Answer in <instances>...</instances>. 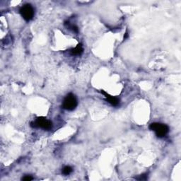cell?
Wrapping results in <instances>:
<instances>
[{
  "instance_id": "obj_1",
  "label": "cell",
  "mask_w": 181,
  "mask_h": 181,
  "mask_svg": "<svg viewBox=\"0 0 181 181\" xmlns=\"http://www.w3.org/2000/svg\"><path fill=\"white\" fill-rule=\"evenodd\" d=\"M33 128H41L45 130H50L53 128V122L44 117H38L35 121L31 122Z\"/></svg>"
},
{
  "instance_id": "obj_2",
  "label": "cell",
  "mask_w": 181,
  "mask_h": 181,
  "mask_svg": "<svg viewBox=\"0 0 181 181\" xmlns=\"http://www.w3.org/2000/svg\"><path fill=\"white\" fill-rule=\"evenodd\" d=\"M151 130L155 132L156 136L159 138L165 137L169 132V127L165 124H161L158 122H153L149 125Z\"/></svg>"
},
{
  "instance_id": "obj_3",
  "label": "cell",
  "mask_w": 181,
  "mask_h": 181,
  "mask_svg": "<svg viewBox=\"0 0 181 181\" xmlns=\"http://www.w3.org/2000/svg\"><path fill=\"white\" fill-rule=\"evenodd\" d=\"M78 105L77 99L75 95L72 93L68 94L65 98L62 103V108L69 111H72Z\"/></svg>"
},
{
  "instance_id": "obj_4",
  "label": "cell",
  "mask_w": 181,
  "mask_h": 181,
  "mask_svg": "<svg viewBox=\"0 0 181 181\" xmlns=\"http://www.w3.org/2000/svg\"><path fill=\"white\" fill-rule=\"evenodd\" d=\"M20 13L24 20L26 21H31L35 15V11L34 7L31 4H27L22 7L20 9Z\"/></svg>"
},
{
  "instance_id": "obj_5",
  "label": "cell",
  "mask_w": 181,
  "mask_h": 181,
  "mask_svg": "<svg viewBox=\"0 0 181 181\" xmlns=\"http://www.w3.org/2000/svg\"><path fill=\"white\" fill-rule=\"evenodd\" d=\"M101 94L103 95H104V96L106 97V100L108 101V102L111 104L112 106H117L119 105L120 103V99L119 98H117L116 97H114V96H112L109 95L108 93H106V91H104V90H101Z\"/></svg>"
},
{
  "instance_id": "obj_6",
  "label": "cell",
  "mask_w": 181,
  "mask_h": 181,
  "mask_svg": "<svg viewBox=\"0 0 181 181\" xmlns=\"http://www.w3.org/2000/svg\"><path fill=\"white\" fill-rule=\"evenodd\" d=\"M83 52L84 48L81 43L78 44V45H76V47H75V48H72V50H70V53L72 55H80V54L83 53Z\"/></svg>"
},
{
  "instance_id": "obj_7",
  "label": "cell",
  "mask_w": 181,
  "mask_h": 181,
  "mask_svg": "<svg viewBox=\"0 0 181 181\" xmlns=\"http://www.w3.org/2000/svg\"><path fill=\"white\" fill-rule=\"evenodd\" d=\"M65 25L67 26L68 28L72 30L74 32H75V33H78L79 32L78 27L76 26H75V25H73V24H70L69 21H65Z\"/></svg>"
},
{
  "instance_id": "obj_8",
  "label": "cell",
  "mask_w": 181,
  "mask_h": 181,
  "mask_svg": "<svg viewBox=\"0 0 181 181\" xmlns=\"http://www.w3.org/2000/svg\"><path fill=\"white\" fill-rule=\"evenodd\" d=\"M72 168L71 166H65L64 168H62V173L64 175H70L71 173L72 172Z\"/></svg>"
},
{
  "instance_id": "obj_9",
  "label": "cell",
  "mask_w": 181,
  "mask_h": 181,
  "mask_svg": "<svg viewBox=\"0 0 181 181\" xmlns=\"http://www.w3.org/2000/svg\"><path fill=\"white\" fill-rule=\"evenodd\" d=\"M21 180L23 181H31L33 180V177L31 175H25L23 178H21Z\"/></svg>"
},
{
  "instance_id": "obj_10",
  "label": "cell",
  "mask_w": 181,
  "mask_h": 181,
  "mask_svg": "<svg viewBox=\"0 0 181 181\" xmlns=\"http://www.w3.org/2000/svg\"><path fill=\"white\" fill-rule=\"evenodd\" d=\"M148 178V175L147 174H143L139 175V178H137V179L139 180H147Z\"/></svg>"
}]
</instances>
